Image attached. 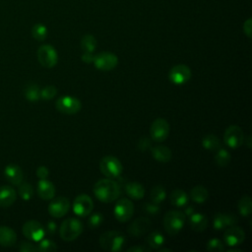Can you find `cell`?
Listing matches in <instances>:
<instances>
[{
  "mask_svg": "<svg viewBox=\"0 0 252 252\" xmlns=\"http://www.w3.org/2000/svg\"><path fill=\"white\" fill-rule=\"evenodd\" d=\"M94 194L102 203H111L118 199L120 186L112 178H102L96 181L94 186Z\"/></svg>",
  "mask_w": 252,
  "mask_h": 252,
  "instance_id": "cell-1",
  "label": "cell"
},
{
  "mask_svg": "<svg viewBox=\"0 0 252 252\" xmlns=\"http://www.w3.org/2000/svg\"><path fill=\"white\" fill-rule=\"evenodd\" d=\"M98 241L100 247L103 250L109 252H118L123 249V246L126 242V237L120 231L108 230L99 236Z\"/></svg>",
  "mask_w": 252,
  "mask_h": 252,
  "instance_id": "cell-2",
  "label": "cell"
},
{
  "mask_svg": "<svg viewBox=\"0 0 252 252\" xmlns=\"http://www.w3.org/2000/svg\"><path fill=\"white\" fill-rule=\"evenodd\" d=\"M84 230L81 220L76 218L65 220L59 227V235L65 241H73L77 239Z\"/></svg>",
  "mask_w": 252,
  "mask_h": 252,
  "instance_id": "cell-3",
  "label": "cell"
},
{
  "mask_svg": "<svg viewBox=\"0 0 252 252\" xmlns=\"http://www.w3.org/2000/svg\"><path fill=\"white\" fill-rule=\"evenodd\" d=\"M185 215L180 211H169L163 219V227L169 235L177 234L184 226Z\"/></svg>",
  "mask_w": 252,
  "mask_h": 252,
  "instance_id": "cell-4",
  "label": "cell"
},
{
  "mask_svg": "<svg viewBox=\"0 0 252 252\" xmlns=\"http://www.w3.org/2000/svg\"><path fill=\"white\" fill-rule=\"evenodd\" d=\"M99 170L107 178H116L122 173L121 161L114 156H105L99 161Z\"/></svg>",
  "mask_w": 252,
  "mask_h": 252,
  "instance_id": "cell-5",
  "label": "cell"
},
{
  "mask_svg": "<svg viewBox=\"0 0 252 252\" xmlns=\"http://www.w3.org/2000/svg\"><path fill=\"white\" fill-rule=\"evenodd\" d=\"M37 60L45 68H52L58 62L57 50L50 44H43L37 49Z\"/></svg>",
  "mask_w": 252,
  "mask_h": 252,
  "instance_id": "cell-6",
  "label": "cell"
},
{
  "mask_svg": "<svg viewBox=\"0 0 252 252\" xmlns=\"http://www.w3.org/2000/svg\"><path fill=\"white\" fill-rule=\"evenodd\" d=\"M56 109L64 114H75L78 113L82 108L81 100L71 95L60 96L55 102Z\"/></svg>",
  "mask_w": 252,
  "mask_h": 252,
  "instance_id": "cell-7",
  "label": "cell"
},
{
  "mask_svg": "<svg viewBox=\"0 0 252 252\" xmlns=\"http://www.w3.org/2000/svg\"><path fill=\"white\" fill-rule=\"evenodd\" d=\"M244 133L237 125L228 126L223 133V142L230 149H237L244 143Z\"/></svg>",
  "mask_w": 252,
  "mask_h": 252,
  "instance_id": "cell-8",
  "label": "cell"
},
{
  "mask_svg": "<svg viewBox=\"0 0 252 252\" xmlns=\"http://www.w3.org/2000/svg\"><path fill=\"white\" fill-rule=\"evenodd\" d=\"M114 217L120 222L128 221L134 214V205L128 198H120L114 206Z\"/></svg>",
  "mask_w": 252,
  "mask_h": 252,
  "instance_id": "cell-9",
  "label": "cell"
},
{
  "mask_svg": "<svg viewBox=\"0 0 252 252\" xmlns=\"http://www.w3.org/2000/svg\"><path fill=\"white\" fill-rule=\"evenodd\" d=\"M169 130V124L164 118H157L150 127L151 139L155 142L161 143L168 137Z\"/></svg>",
  "mask_w": 252,
  "mask_h": 252,
  "instance_id": "cell-10",
  "label": "cell"
},
{
  "mask_svg": "<svg viewBox=\"0 0 252 252\" xmlns=\"http://www.w3.org/2000/svg\"><path fill=\"white\" fill-rule=\"evenodd\" d=\"M93 63L94 67L100 71H110L117 66L118 58L112 52L103 51L94 57Z\"/></svg>",
  "mask_w": 252,
  "mask_h": 252,
  "instance_id": "cell-11",
  "label": "cell"
},
{
  "mask_svg": "<svg viewBox=\"0 0 252 252\" xmlns=\"http://www.w3.org/2000/svg\"><path fill=\"white\" fill-rule=\"evenodd\" d=\"M94 210V202L87 194L78 195L73 202V212L81 218L89 216Z\"/></svg>",
  "mask_w": 252,
  "mask_h": 252,
  "instance_id": "cell-12",
  "label": "cell"
},
{
  "mask_svg": "<svg viewBox=\"0 0 252 252\" xmlns=\"http://www.w3.org/2000/svg\"><path fill=\"white\" fill-rule=\"evenodd\" d=\"M22 230H23V234L28 239L35 242L41 240L45 235V229L43 225L34 220L26 221L23 225Z\"/></svg>",
  "mask_w": 252,
  "mask_h": 252,
  "instance_id": "cell-13",
  "label": "cell"
},
{
  "mask_svg": "<svg viewBox=\"0 0 252 252\" xmlns=\"http://www.w3.org/2000/svg\"><path fill=\"white\" fill-rule=\"evenodd\" d=\"M191 69L185 64L173 66L168 73L169 81L174 85H183L191 79Z\"/></svg>",
  "mask_w": 252,
  "mask_h": 252,
  "instance_id": "cell-14",
  "label": "cell"
},
{
  "mask_svg": "<svg viewBox=\"0 0 252 252\" xmlns=\"http://www.w3.org/2000/svg\"><path fill=\"white\" fill-rule=\"evenodd\" d=\"M52 201L49 203L48 205V213L51 217L59 219L64 217L69 209H70V202L66 197H57V198H53L51 199Z\"/></svg>",
  "mask_w": 252,
  "mask_h": 252,
  "instance_id": "cell-15",
  "label": "cell"
},
{
  "mask_svg": "<svg viewBox=\"0 0 252 252\" xmlns=\"http://www.w3.org/2000/svg\"><path fill=\"white\" fill-rule=\"evenodd\" d=\"M245 239V232L244 230L234 225H231L227 228H225V231L223 233V240L226 245L229 247H235L240 245Z\"/></svg>",
  "mask_w": 252,
  "mask_h": 252,
  "instance_id": "cell-16",
  "label": "cell"
},
{
  "mask_svg": "<svg viewBox=\"0 0 252 252\" xmlns=\"http://www.w3.org/2000/svg\"><path fill=\"white\" fill-rule=\"evenodd\" d=\"M151 227V221L146 217H140L136 220H134L128 226V233L131 236L140 237L144 235Z\"/></svg>",
  "mask_w": 252,
  "mask_h": 252,
  "instance_id": "cell-17",
  "label": "cell"
},
{
  "mask_svg": "<svg viewBox=\"0 0 252 252\" xmlns=\"http://www.w3.org/2000/svg\"><path fill=\"white\" fill-rule=\"evenodd\" d=\"M237 220V217L231 213H217L214 216L213 225L216 230H221L236 224Z\"/></svg>",
  "mask_w": 252,
  "mask_h": 252,
  "instance_id": "cell-18",
  "label": "cell"
},
{
  "mask_svg": "<svg viewBox=\"0 0 252 252\" xmlns=\"http://www.w3.org/2000/svg\"><path fill=\"white\" fill-rule=\"evenodd\" d=\"M4 175L6 179L12 183L13 185H19L21 182H23V171L21 167L17 164L10 163L8 164L4 169Z\"/></svg>",
  "mask_w": 252,
  "mask_h": 252,
  "instance_id": "cell-19",
  "label": "cell"
},
{
  "mask_svg": "<svg viewBox=\"0 0 252 252\" xmlns=\"http://www.w3.org/2000/svg\"><path fill=\"white\" fill-rule=\"evenodd\" d=\"M37 194L38 196L43 199V200H51L55 196V186L53 183L49 180L45 179H40L37 183Z\"/></svg>",
  "mask_w": 252,
  "mask_h": 252,
  "instance_id": "cell-20",
  "label": "cell"
},
{
  "mask_svg": "<svg viewBox=\"0 0 252 252\" xmlns=\"http://www.w3.org/2000/svg\"><path fill=\"white\" fill-rule=\"evenodd\" d=\"M17 199V194L14 188L9 185H3L0 187V207H10Z\"/></svg>",
  "mask_w": 252,
  "mask_h": 252,
  "instance_id": "cell-21",
  "label": "cell"
},
{
  "mask_svg": "<svg viewBox=\"0 0 252 252\" xmlns=\"http://www.w3.org/2000/svg\"><path fill=\"white\" fill-rule=\"evenodd\" d=\"M17 242V234L14 229L9 226H0V245L4 247L14 246Z\"/></svg>",
  "mask_w": 252,
  "mask_h": 252,
  "instance_id": "cell-22",
  "label": "cell"
},
{
  "mask_svg": "<svg viewBox=\"0 0 252 252\" xmlns=\"http://www.w3.org/2000/svg\"><path fill=\"white\" fill-rule=\"evenodd\" d=\"M151 153L154 159L159 162H168L172 158L171 150L168 147L162 145L152 147Z\"/></svg>",
  "mask_w": 252,
  "mask_h": 252,
  "instance_id": "cell-23",
  "label": "cell"
},
{
  "mask_svg": "<svg viewBox=\"0 0 252 252\" xmlns=\"http://www.w3.org/2000/svg\"><path fill=\"white\" fill-rule=\"evenodd\" d=\"M124 191L128 197L134 200H141L145 196V188L138 182H127L124 185Z\"/></svg>",
  "mask_w": 252,
  "mask_h": 252,
  "instance_id": "cell-24",
  "label": "cell"
},
{
  "mask_svg": "<svg viewBox=\"0 0 252 252\" xmlns=\"http://www.w3.org/2000/svg\"><path fill=\"white\" fill-rule=\"evenodd\" d=\"M208 218L201 213H193L189 216V225L195 231H204L208 226Z\"/></svg>",
  "mask_w": 252,
  "mask_h": 252,
  "instance_id": "cell-25",
  "label": "cell"
},
{
  "mask_svg": "<svg viewBox=\"0 0 252 252\" xmlns=\"http://www.w3.org/2000/svg\"><path fill=\"white\" fill-rule=\"evenodd\" d=\"M170 202L173 206H175L177 208H182L188 204L189 196L184 190L177 188L171 192Z\"/></svg>",
  "mask_w": 252,
  "mask_h": 252,
  "instance_id": "cell-26",
  "label": "cell"
},
{
  "mask_svg": "<svg viewBox=\"0 0 252 252\" xmlns=\"http://www.w3.org/2000/svg\"><path fill=\"white\" fill-rule=\"evenodd\" d=\"M190 198L193 202L198 203V204H203L205 203L208 198H209V192L207 190L206 187L202 186V185H197L194 186L191 190H190Z\"/></svg>",
  "mask_w": 252,
  "mask_h": 252,
  "instance_id": "cell-27",
  "label": "cell"
},
{
  "mask_svg": "<svg viewBox=\"0 0 252 252\" xmlns=\"http://www.w3.org/2000/svg\"><path fill=\"white\" fill-rule=\"evenodd\" d=\"M147 244L149 245V247H151L152 249L158 250L160 247H162L165 243V238L163 236V234L159 231H152L148 236H147Z\"/></svg>",
  "mask_w": 252,
  "mask_h": 252,
  "instance_id": "cell-28",
  "label": "cell"
},
{
  "mask_svg": "<svg viewBox=\"0 0 252 252\" xmlns=\"http://www.w3.org/2000/svg\"><path fill=\"white\" fill-rule=\"evenodd\" d=\"M230 158H231L230 153L226 149L220 147L216 150L214 159H215V162L217 163L218 166L225 167L230 162Z\"/></svg>",
  "mask_w": 252,
  "mask_h": 252,
  "instance_id": "cell-29",
  "label": "cell"
},
{
  "mask_svg": "<svg viewBox=\"0 0 252 252\" xmlns=\"http://www.w3.org/2000/svg\"><path fill=\"white\" fill-rule=\"evenodd\" d=\"M237 209L242 217H249L252 213V201L249 195H243L237 202Z\"/></svg>",
  "mask_w": 252,
  "mask_h": 252,
  "instance_id": "cell-30",
  "label": "cell"
},
{
  "mask_svg": "<svg viewBox=\"0 0 252 252\" xmlns=\"http://www.w3.org/2000/svg\"><path fill=\"white\" fill-rule=\"evenodd\" d=\"M24 94L28 100L36 101L40 98V89L36 84L30 83L25 87Z\"/></svg>",
  "mask_w": 252,
  "mask_h": 252,
  "instance_id": "cell-31",
  "label": "cell"
},
{
  "mask_svg": "<svg viewBox=\"0 0 252 252\" xmlns=\"http://www.w3.org/2000/svg\"><path fill=\"white\" fill-rule=\"evenodd\" d=\"M202 147L208 151H216L220 147V139L214 134H207L202 138Z\"/></svg>",
  "mask_w": 252,
  "mask_h": 252,
  "instance_id": "cell-32",
  "label": "cell"
},
{
  "mask_svg": "<svg viewBox=\"0 0 252 252\" xmlns=\"http://www.w3.org/2000/svg\"><path fill=\"white\" fill-rule=\"evenodd\" d=\"M165 197H166V191L164 187L161 185L154 186L150 192V198L152 202L156 204H160L162 201H164Z\"/></svg>",
  "mask_w": 252,
  "mask_h": 252,
  "instance_id": "cell-33",
  "label": "cell"
},
{
  "mask_svg": "<svg viewBox=\"0 0 252 252\" xmlns=\"http://www.w3.org/2000/svg\"><path fill=\"white\" fill-rule=\"evenodd\" d=\"M81 47L84 52H94L96 48V39L92 34H85L81 39Z\"/></svg>",
  "mask_w": 252,
  "mask_h": 252,
  "instance_id": "cell-34",
  "label": "cell"
},
{
  "mask_svg": "<svg viewBox=\"0 0 252 252\" xmlns=\"http://www.w3.org/2000/svg\"><path fill=\"white\" fill-rule=\"evenodd\" d=\"M47 28L43 24H35L32 28V35L34 39L38 41H42L47 36Z\"/></svg>",
  "mask_w": 252,
  "mask_h": 252,
  "instance_id": "cell-35",
  "label": "cell"
},
{
  "mask_svg": "<svg viewBox=\"0 0 252 252\" xmlns=\"http://www.w3.org/2000/svg\"><path fill=\"white\" fill-rule=\"evenodd\" d=\"M19 189H18V193L20 195V197L25 200V201H29L32 198L33 196V188L30 183L27 182H21L19 185Z\"/></svg>",
  "mask_w": 252,
  "mask_h": 252,
  "instance_id": "cell-36",
  "label": "cell"
},
{
  "mask_svg": "<svg viewBox=\"0 0 252 252\" xmlns=\"http://www.w3.org/2000/svg\"><path fill=\"white\" fill-rule=\"evenodd\" d=\"M37 250L40 252H52L57 250V245L50 239H41L37 245Z\"/></svg>",
  "mask_w": 252,
  "mask_h": 252,
  "instance_id": "cell-37",
  "label": "cell"
},
{
  "mask_svg": "<svg viewBox=\"0 0 252 252\" xmlns=\"http://www.w3.org/2000/svg\"><path fill=\"white\" fill-rule=\"evenodd\" d=\"M207 250L210 252H223L224 244L219 238H212L207 243Z\"/></svg>",
  "mask_w": 252,
  "mask_h": 252,
  "instance_id": "cell-38",
  "label": "cell"
},
{
  "mask_svg": "<svg viewBox=\"0 0 252 252\" xmlns=\"http://www.w3.org/2000/svg\"><path fill=\"white\" fill-rule=\"evenodd\" d=\"M103 220H104V218L99 212L94 213V214H92V216L88 220V226L91 229H95L96 227H98L103 222Z\"/></svg>",
  "mask_w": 252,
  "mask_h": 252,
  "instance_id": "cell-39",
  "label": "cell"
},
{
  "mask_svg": "<svg viewBox=\"0 0 252 252\" xmlns=\"http://www.w3.org/2000/svg\"><path fill=\"white\" fill-rule=\"evenodd\" d=\"M142 210L150 216H156L160 212V207L159 204H156L154 202H146L142 206Z\"/></svg>",
  "mask_w": 252,
  "mask_h": 252,
  "instance_id": "cell-40",
  "label": "cell"
},
{
  "mask_svg": "<svg viewBox=\"0 0 252 252\" xmlns=\"http://www.w3.org/2000/svg\"><path fill=\"white\" fill-rule=\"evenodd\" d=\"M56 94H57V89L52 85L46 86L40 90V97L45 100L52 99L56 95Z\"/></svg>",
  "mask_w": 252,
  "mask_h": 252,
  "instance_id": "cell-41",
  "label": "cell"
},
{
  "mask_svg": "<svg viewBox=\"0 0 252 252\" xmlns=\"http://www.w3.org/2000/svg\"><path fill=\"white\" fill-rule=\"evenodd\" d=\"M19 250L22 252H35L38 251L37 250V246H35L34 244L31 243V242H22Z\"/></svg>",
  "mask_w": 252,
  "mask_h": 252,
  "instance_id": "cell-42",
  "label": "cell"
},
{
  "mask_svg": "<svg viewBox=\"0 0 252 252\" xmlns=\"http://www.w3.org/2000/svg\"><path fill=\"white\" fill-rule=\"evenodd\" d=\"M152 146H151V140L147 137H142L139 142H138V149L140 151H147L149 149H151Z\"/></svg>",
  "mask_w": 252,
  "mask_h": 252,
  "instance_id": "cell-43",
  "label": "cell"
},
{
  "mask_svg": "<svg viewBox=\"0 0 252 252\" xmlns=\"http://www.w3.org/2000/svg\"><path fill=\"white\" fill-rule=\"evenodd\" d=\"M49 174V170L46 166L44 165H40L36 168V176L39 178V179H45L47 178Z\"/></svg>",
  "mask_w": 252,
  "mask_h": 252,
  "instance_id": "cell-44",
  "label": "cell"
},
{
  "mask_svg": "<svg viewBox=\"0 0 252 252\" xmlns=\"http://www.w3.org/2000/svg\"><path fill=\"white\" fill-rule=\"evenodd\" d=\"M243 32L244 33L250 38L251 37V33H252V20L251 18L247 19L246 22H244L243 25Z\"/></svg>",
  "mask_w": 252,
  "mask_h": 252,
  "instance_id": "cell-45",
  "label": "cell"
},
{
  "mask_svg": "<svg viewBox=\"0 0 252 252\" xmlns=\"http://www.w3.org/2000/svg\"><path fill=\"white\" fill-rule=\"evenodd\" d=\"M45 232H47L48 234L50 235H53L55 232H56V229H57V224L55 221L53 220H49L47 223H46V226H45Z\"/></svg>",
  "mask_w": 252,
  "mask_h": 252,
  "instance_id": "cell-46",
  "label": "cell"
},
{
  "mask_svg": "<svg viewBox=\"0 0 252 252\" xmlns=\"http://www.w3.org/2000/svg\"><path fill=\"white\" fill-rule=\"evenodd\" d=\"M127 251L128 252H149V251H151V249H150V247L147 248L142 245H136V246H132V247L128 248Z\"/></svg>",
  "mask_w": 252,
  "mask_h": 252,
  "instance_id": "cell-47",
  "label": "cell"
},
{
  "mask_svg": "<svg viewBox=\"0 0 252 252\" xmlns=\"http://www.w3.org/2000/svg\"><path fill=\"white\" fill-rule=\"evenodd\" d=\"M94 57V56L92 52H84L83 55H82V60H83V62H85L87 64H90V63H93Z\"/></svg>",
  "mask_w": 252,
  "mask_h": 252,
  "instance_id": "cell-48",
  "label": "cell"
},
{
  "mask_svg": "<svg viewBox=\"0 0 252 252\" xmlns=\"http://www.w3.org/2000/svg\"><path fill=\"white\" fill-rule=\"evenodd\" d=\"M183 213H184L185 216H188V217H189V216H191L193 213H195V209H194V207H192V206H190V205L187 204V205L185 206V210H184Z\"/></svg>",
  "mask_w": 252,
  "mask_h": 252,
  "instance_id": "cell-49",
  "label": "cell"
},
{
  "mask_svg": "<svg viewBox=\"0 0 252 252\" xmlns=\"http://www.w3.org/2000/svg\"><path fill=\"white\" fill-rule=\"evenodd\" d=\"M158 252H171V249H168V248H159V249H158Z\"/></svg>",
  "mask_w": 252,
  "mask_h": 252,
  "instance_id": "cell-50",
  "label": "cell"
},
{
  "mask_svg": "<svg viewBox=\"0 0 252 252\" xmlns=\"http://www.w3.org/2000/svg\"><path fill=\"white\" fill-rule=\"evenodd\" d=\"M247 138H248L247 142H244V143H247V146H248V148H251V144H250V139H251V136H250V135H248V136H247Z\"/></svg>",
  "mask_w": 252,
  "mask_h": 252,
  "instance_id": "cell-51",
  "label": "cell"
},
{
  "mask_svg": "<svg viewBox=\"0 0 252 252\" xmlns=\"http://www.w3.org/2000/svg\"><path fill=\"white\" fill-rule=\"evenodd\" d=\"M227 252H241L240 249H229L227 250Z\"/></svg>",
  "mask_w": 252,
  "mask_h": 252,
  "instance_id": "cell-52",
  "label": "cell"
}]
</instances>
